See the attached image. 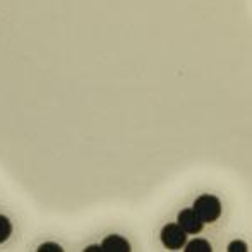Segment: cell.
Instances as JSON below:
<instances>
[{"mask_svg":"<svg viewBox=\"0 0 252 252\" xmlns=\"http://www.w3.org/2000/svg\"><path fill=\"white\" fill-rule=\"evenodd\" d=\"M63 249L55 242H45L38 247V252H62Z\"/></svg>","mask_w":252,"mask_h":252,"instance_id":"cell-8","label":"cell"},{"mask_svg":"<svg viewBox=\"0 0 252 252\" xmlns=\"http://www.w3.org/2000/svg\"><path fill=\"white\" fill-rule=\"evenodd\" d=\"M161 242L166 249L170 251H179L186 246L187 242V233L180 228L177 223H168L163 226L161 230Z\"/></svg>","mask_w":252,"mask_h":252,"instance_id":"cell-2","label":"cell"},{"mask_svg":"<svg viewBox=\"0 0 252 252\" xmlns=\"http://www.w3.org/2000/svg\"><path fill=\"white\" fill-rule=\"evenodd\" d=\"M177 225L186 233H199L204 223H202V220L197 216V213L192 208H187L184 211H180L179 218H177Z\"/></svg>","mask_w":252,"mask_h":252,"instance_id":"cell-3","label":"cell"},{"mask_svg":"<svg viewBox=\"0 0 252 252\" xmlns=\"http://www.w3.org/2000/svg\"><path fill=\"white\" fill-rule=\"evenodd\" d=\"M84 252H103L101 246H90L88 249H84Z\"/></svg>","mask_w":252,"mask_h":252,"instance_id":"cell-9","label":"cell"},{"mask_svg":"<svg viewBox=\"0 0 252 252\" xmlns=\"http://www.w3.org/2000/svg\"><path fill=\"white\" fill-rule=\"evenodd\" d=\"M103 252H129L130 244L122 235H108L101 242Z\"/></svg>","mask_w":252,"mask_h":252,"instance_id":"cell-4","label":"cell"},{"mask_svg":"<svg viewBox=\"0 0 252 252\" xmlns=\"http://www.w3.org/2000/svg\"><path fill=\"white\" fill-rule=\"evenodd\" d=\"M192 209L197 213V216L202 220V223H213L221 215V202L213 194H201L194 201Z\"/></svg>","mask_w":252,"mask_h":252,"instance_id":"cell-1","label":"cell"},{"mask_svg":"<svg viewBox=\"0 0 252 252\" xmlns=\"http://www.w3.org/2000/svg\"><path fill=\"white\" fill-rule=\"evenodd\" d=\"M247 251H249V247L242 240H235V242L228 244V252H247Z\"/></svg>","mask_w":252,"mask_h":252,"instance_id":"cell-7","label":"cell"},{"mask_svg":"<svg viewBox=\"0 0 252 252\" xmlns=\"http://www.w3.org/2000/svg\"><path fill=\"white\" fill-rule=\"evenodd\" d=\"M186 252H211V246H209L208 240L196 239V240H192V242L187 244Z\"/></svg>","mask_w":252,"mask_h":252,"instance_id":"cell-5","label":"cell"},{"mask_svg":"<svg viewBox=\"0 0 252 252\" xmlns=\"http://www.w3.org/2000/svg\"><path fill=\"white\" fill-rule=\"evenodd\" d=\"M12 233V223L7 216L0 215V244H3Z\"/></svg>","mask_w":252,"mask_h":252,"instance_id":"cell-6","label":"cell"}]
</instances>
